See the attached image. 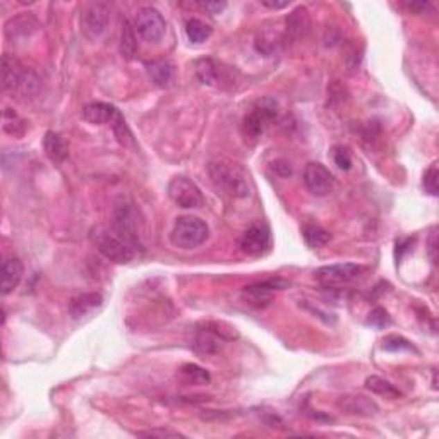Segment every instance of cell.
<instances>
[{"instance_id":"obj_1","label":"cell","mask_w":439,"mask_h":439,"mask_svg":"<svg viewBox=\"0 0 439 439\" xmlns=\"http://www.w3.org/2000/svg\"><path fill=\"white\" fill-rule=\"evenodd\" d=\"M209 177H212L213 186L228 198L241 199L251 194L249 173L239 163L230 160L209 163Z\"/></svg>"},{"instance_id":"obj_2","label":"cell","mask_w":439,"mask_h":439,"mask_svg":"<svg viewBox=\"0 0 439 439\" xmlns=\"http://www.w3.org/2000/svg\"><path fill=\"white\" fill-rule=\"evenodd\" d=\"M40 88V81L36 74L30 69L24 67L23 64L14 55L6 53L2 60V89L6 93L12 94V98L19 100H28L35 96Z\"/></svg>"},{"instance_id":"obj_3","label":"cell","mask_w":439,"mask_h":439,"mask_svg":"<svg viewBox=\"0 0 439 439\" xmlns=\"http://www.w3.org/2000/svg\"><path fill=\"white\" fill-rule=\"evenodd\" d=\"M209 237V228L206 221L198 216H180L173 223L172 232H170V241L179 249H196L206 242Z\"/></svg>"},{"instance_id":"obj_4","label":"cell","mask_w":439,"mask_h":439,"mask_svg":"<svg viewBox=\"0 0 439 439\" xmlns=\"http://www.w3.org/2000/svg\"><path fill=\"white\" fill-rule=\"evenodd\" d=\"M94 244L96 249L101 252V256L107 257L108 261L117 264H127L134 259V246L130 242H127L124 237L117 234V232L112 228H100V230L94 232Z\"/></svg>"},{"instance_id":"obj_5","label":"cell","mask_w":439,"mask_h":439,"mask_svg":"<svg viewBox=\"0 0 439 439\" xmlns=\"http://www.w3.org/2000/svg\"><path fill=\"white\" fill-rule=\"evenodd\" d=\"M364 268L361 264L354 263H340V264H329V266H322L316 270V280L321 285L329 286V289H338V286H345L354 283L355 280L362 277Z\"/></svg>"},{"instance_id":"obj_6","label":"cell","mask_w":439,"mask_h":439,"mask_svg":"<svg viewBox=\"0 0 439 439\" xmlns=\"http://www.w3.org/2000/svg\"><path fill=\"white\" fill-rule=\"evenodd\" d=\"M134 30L146 43L157 45L166 33V23L155 7H141L134 17Z\"/></svg>"},{"instance_id":"obj_7","label":"cell","mask_w":439,"mask_h":439,"mask_svg":"<svg viewBox=\"0 0 439 439\" xmlns=\"http://www.w3.org/2000/svg\"><path fill=\"white\" fill-rule=\"evenodd\" d=\"M110 23V7L105 2H92L83 9L81 30L86 38L98 40L105 35Z\"/></svg>"},{"instance_id":"obj_8","label":"cell","mask_w":439,"mask_h":439,"mask_svg":"<svg viewBox=\"0 0 439 439\" xmlns=\"http://www.w3.org/2000/svg\"><path fill=\"white\" fill-rule=\"evenodd\" d=\"M278 115V107L271 98H263L256 103V107L246 115L244 130L249 137L256 139L266 130L270 122H273Z\"/></svg>"},{"instance_id":"obj_9","label":"cell","mask_w":439,"mask_h":439,"mask_svg":"<svg viewBox=\"0 0 439 439\" xmlns=\"http://www.w3.org/2000/svg\"><path fill=\"white\" fill-rule=\"evenodd\" d=\"M169 196L180 208H201L205 205L201 189L187 177H173L169 184Z\"/></svg>"},{"instance_id":"obj_10","label":"cell","mask_w":439,"mask_h":439,"mask_svg":"<svg viewBox=\"0 0 439 439\" xmlns=\"http://www.w3.org/2000/svg\"><path fill=\"white\" fill-rule=\"evenodd\" d=\"M304 184L314 196H326L335 187V177L322 163L311 162L304 169Z\"/></svg>"},{"instance_id":"obj_11","label":"cell","mask_w":439,"mask_h":439,"mask_svg":"<svg viewBox=\"0 0 439 439\" xmlns=\"http://www.w3.org/2000/svg\"><path fill=\"white\" fill-rule=\"evenodd\" d=\"M289 285L290 283L282 280V278H271V280L266 282H257L246 286L244 297L254 307H266L270 306L271 300H273V293L277 292V290L286 289Z\"/></svg>"},{"instance_id":"obj_12","label":"cell","mask_w":439,"mask_h":439,"mask_svg":"<svg viewBox=\"0 0 439 439\" xmlns=\"http://www.w3.org/2000/svg\"><path fill=\"white\" fill-rule=\"evenodd\" d=\"M271 234L264 223H252L241 237V249L248 256H261L270 249Z\"/></svg>"},{"instance_id":"obj_13","label":"cell","mask_w":439,"mask_h":439,"mask_svg":"<svg viewBox=\"0 0 439 439\" xmlns=\"http://www.w3.org/2000/svg\"><path fill=\"white\" fill-rule=\"evenodd\" d=\"M114 230L121 237L136 248L139 246V235H137V220L134 215V209L129 205H121L115 208L114 213Z\"/></svg>"},{"instance_id":"obj_14","label":"cell","mask_w":439,"mask_h":439,"mask_svg":"<svg viewBox=\"0 0 439 439\" xmlns=\"http://www.w3.org/2000/svg\"><path fill=\"white\" fill-rule=\"evenodd\" d=\"M103 306V297L101 293L89 292V293H81V295L74 297L69 302V316H71L74 321H81V319L89 318L94 311H98Z\"/></svg>"},{"instance_id":"obj_15","label":"cell","mask_w":439,"mask_h":439,"mask_svg":"<svg viewBox=\"0 0 439 439\" xmlns=\"http://www.w3.org/2000/svg\"><path fill=\"white\" fill-rule=\"evenodd\" d=\"M24 268L19 257L9 256L2 261V271H0V289H2V295H9L17 289L21 278H23Z\"/></svg>"},{"instance_id":"obj_16","label":"cell","mask_w":439,"mask_h":439,"mask_svg":"<svg viewBox=\"0 0 439 439\" xmlns=\"http://www.w3.org/2000/svg\"><path fill=\"white\" fill-rule=\"evenodd\" d=\"M338 408L348 415L359 417H375L379 412L376 402L368 397H362V395H345L338 400Z\"/></svg>"},{"instance_id":"obj_17","label":"cell","mask_w":439,"mask_h":439,"mask_svg":"<svg viewBox=\"0 0 439 439\" xmlns=\"http://www.w3.org/2000/svg\"><path fill=\"white\" fill-rule=\"evenodd\" d=\"M121 112L114 107V105L101 103V101H93L88 103L83 108V117L86 122L93 126H105V124H114L115 119Z\"/></svg>"},{"instance_id":"obj_18","label":"cell","mask_w":439,"mask_h":439,"mask_svg":"<svg viewBox=\"0 0 439 439\" xmlns=\"http://www.w3.org/2000/svg\"><path fill=\"white\" fill-rule=\"evenodd\" d=\"M43 150H45V155L49 157L50 162L53 163H62L69 155L67 141L59 132H53V130H49L45 137H43Z\"/></svg>"},{"instance_id":"obj_19","label":"cell","mask_w":439,"mask_h":439,"mask_svg":"<svg viewBox=\"0 0 439 439\" xmlns=\"http://www.w3.org/2000/svg\"><path fill=\"white\" fill-rule=\"evenodd\" d=\"M221 342H223V333L212 328H205L199 329L198 335H196L194 348L199 354H216V352H220Z\"/></svg>"},{"instance_id":"obj_20","label":"cell","mask_w":439,"mask_h":439,"mask_svg":"<svg viewBox=\"0 0 439 439\" xmlns=\"http://www.w3.org/2000/svg\"><path fill=\"white\" fill-rule=\"evenodd\" d=\"M285 42V31L273 30V28H263V30L259 31V35H257L256 46L259 52L264 53V55H271V53L277 52L278 46Z\"/></svg>"},{"instance_id":"obj_21","label":"cell","mask_w":439,"mask_h":439,"mask_svg":"<svg viewBox=\"0 0 439 439\" xmlns=\"http://www.w3.org/2000/svg\"><path fill=\"white\" fill-rule=\"evenodd\" d=\"M307 24H309V19H307V10L304 9V7H299V9L293 10V12L286 17V26H285L286 42H289V40L299 38V36L307 30Z\"/></svg>"},{"instance_id":"obj_22","label":"cell","mask_w":439,"mask_h":439,"mask_svg":"<svg viewBox=\"0 0 439 439\" xmlns=\"http://www.w3.org/2000/svg\"><path fill=\"white\" fill-rule=\"evenodd\" d=\"M148 74L155 85L165 88L173 81V64L169 60H158L148 65Z\"/></svg>"},{"instance_id":"obj_23","label":"cell","mask_w":439,"mask_h":439,"mask_svg":"<svg viewBox=\"0 0 439 439\" xmlns=\"http://www.w3.org/2000/svg\"><path fill=\"white\" fill-rule=\"evenodd\" d=\"M365 388H368L369 391H372L375 395L390 398V400H397V398L402 397L400 391H398L390 381L383 379V377L379 376H369L368 379H365Z\"/></svg>"},{"instance_id":"obj_24","label":"cell","mask_w":439,"mask_h":439,"mask_svg":"<svg viewBox=\"0 0 439 439\" xmlns=\"http://www.w3.org/2000/svg\"><path fill=\"white\" fill-rule=\"evenodd\" d=\"M302 235L306 244L313 249L322 248V246L328 244L329 239H332V235H329L325 228L319 227V225L316 223H307L306 227L302 228Z\"/></svg>"},{"instance_id":"obj_25","label":"cell","mask_w":439,"mask_h":439,"mask_svg":"<svg viewBox=\"0 0 439 439\" xmlns=\"http://www.w3.org/2000/svg\"><path fill=\"white\" fill-rule=\"evenodd\" d=\"M137 52V42L136 35H134V26L129 21H124L122 24V35H121V53L127 60H132Z\"/></svg>"},{"instance_id":"obj_26","label":"cell","mask_w":439,"mask_h":439,"mask_svg":"<svg viewBox=\"0 0 439 439\" xmlns=\"http://www.w3.org/2000/svg\"><path fill=\"white\" fill-rule=\"evenodd\" d=\"M212 26L206 24L205 21L201 19H189L186 23V35L189 38V42L192 43H203L212 36Z\"/></svg>"},{"instance_id":"obj_27","label":"cell","mask_w":439,"mask_h":439,"mask_svg":"<svg viewBox=\"0 0 439 439\" xmlns=\"http://www.w3.org/2000/svg\"><path fill=\"white\" fill-rule=\"evenodd\" d=\"M196 74L203 85H215L218 81V67L209 59H203L196 64Z\"/></svg>"},{"instance_id":"obj_28","label":"cell","mask_w":439,"mask_h":439,"mask_svg":"<svg viewBox=\"0 0 439 439\" xmlns=\"http://www.w3.org/2000/svg\"><path fill=\"white\" fill-rule=\"evenodd\" d=\"M180 376L189 384H208L212 379L205 369L196 364H184L180 368Z\"/></svg>"},{"instance_id":"obj_29","label":"cell","mask_w":439,"mask_h":439,"mask_svg":"<svg viewBox=\"0 0 439 439\" xmlns=\"http://www.w3.org/2000/svg\"><path fill=\"white\" fill-rule=\"evenodd\" d=\"M3 130L9 132L10 136H23L26 130V122L19 119V115L10 108H6L3 112Z\"/></svg>"},{"instance_id":"obj_30","label":"cell","mask_w":439,"mask_h":439,"mask_svg":"<svg viewBox=\"0 0 439 439\" xmlns=\"http://www.w3.org/2000/svg\"><path fill=\"white\" fill-rule=\"evenodd\" d=\"M383 348L386 352H393V354H397V352H415L417 354V348L413 347L408 340H405L404 336L398 335L386 336V338L383 340Z\"/></svg>"},{"instance_id":"obj_31","label":"cell","mask_w":439,"mask_h":439,"mask_svg":"<svg viewBox=\"0 0 439 439\" xmlns=\"http://www.w3.org/2000/svg\"><path fill=\"white\" fill-rule=\"evenodd\" d=\"M333 162L340 170H350L352 169V155L345 146H335L333 148Z\"/></svg>"},{"instance_id":"obj_32","label":"cell","mask_w":439,"mask_h":439,"mask_svg":"<svg viewBox=\"0 0 439 439\" xmlns=\"http://www.w3.org/2000/svg\"><path fill=\"white\" fill-rule=\"evenodd\" d=\"M438 177H439L438 166H436V163H433V165L429 166V170L424 173V180H422V186L424 189H426L427 194L438 196Z\"/></svg>"},{"instance_id":"obj_33","label":"cell","mask_w":439,"mask_h":439,"mask_svg":"<svg viewBox=\"0 0 439 439\" xmlns=\"http://www.w3.org/2000/svg\"><path fill=\"white\" fill-rule=\"evenodd\" d=\"M365 322L377 329L386 328V326L390 325V316H388V313L383 309V307H376V309H372L371 313H369V318Z\"/></svg>"},{"instance_id":"obj_34","label":"cell","mask_w":439,"mask_h":439,"mask_svg":"<svg viewBox=\"0 0 439 439\" xmlns=\"http://www.w3.org/2000/svg\"><path fill=\"white\" fill-rule=\"evenodd\" d=\"M137 436L143 438H184L180 433H175V431H169V429H151V431H141L137 433Z\"/></svg>"},{"instance_id":"obj_35","label":"cell","mask_w":439,"mask_h":439,"mask_svg":"<svg viewBox=\"0 0 439 439\" xmlns=\"http://www.w3.org/2000/svg\"><path fill=\"white\" fill-rule=\"evenodd\" d=\"M427 251H429V257L434 264L438 261V234H436V228L431 230L429 235V241H427Z\"/></svg>"},{"instance_id":"obj_36","label":"cell","mask_w":439,"mask_h":439,"mask_svg":"<svg viewBox=\"0 0 439 439\" xmlns=\"http://www.w3.org/2000/svg\"><path fill=\"white\" fill-rule=\"evenodd\" d=\"M261 6L268 7V9H273V10H280V9H285V7L290 6L289 0H259Z\"/></svg>"},{"instance_id":"obj_37","label":"cell","mask_w":439,"mask_h":439,"mask_svg":"<svg viewBox=\"0 0 439 439\" xmlns=\"http://www.w3.org/2000/svg\"><path fill=\"white\" fill-rule=\"evenodd\" d=\"M201 7L203 9L209 10L212 14H220L221 10L227 7V3L225 2H201Z\"/></svg>"},{"instance_id":"obj_38","label":"cell","mask_w":439,"mask_h":439,"mask_svg":"<svg viewBox=\"0 0 439 439\" xmlns=\"http://www.w3.org/2000/svg\"><path fill=\"white\" fill-rule=\"evenodd\" d=\"M408 9L422 14V12H426L427 9H431V3L429 2H412V3H408Z\"/></svg>"}]
</instances>
